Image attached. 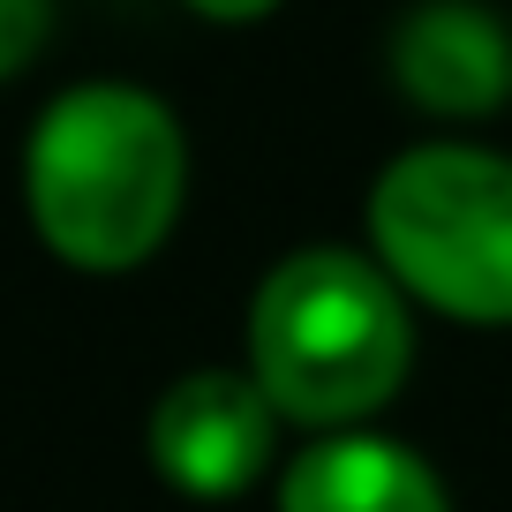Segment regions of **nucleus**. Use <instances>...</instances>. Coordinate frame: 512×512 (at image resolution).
<instances>
[{"instance_id":"nucleus-3","label":"nucleus","mask_w":512,"mask_h":512,"mask_svg":"<svg viewBox=\"0 0 512 512\" xmlns=\"http://www.w3.org/2000/svg\"><path fill=\"white\" fill-rule=\"evenodd\" d=\"M362 241L422 317L512 332V151L475 136H415L369 181Z\"/></svg>"},{"instance_id":"nucleus-1","label":"nucleus","mask_w":512,"mask_h":512,"mask_svg":"<svg viewBox=\"0 0 512 512\" xmlns=\"http://www.w3.org/2000/svg\"><path fill=\"white\" fill-rule=\"evenodd\" d=\"M189 128L174 98L128 76L61 83L23 128V219L76 279H128L159 264L189 211Z\"/></svg>"},{"instance_id":"nucleus-6","label":"nucleus","mask_w":512,"mask_h":512,"mask_svg":"<svg viewBox=\"0 0 512 512\" xmlns=\"http://www.w3.org/2000/svg\"><path fill=\"white\" fill-rule=\"evenodd\" d=\"M272 512H452V490L430 452L354 422L294 437L272 475Z\"/></svg>"},{"instance_id":"nucleus-5","label":"nucleus","mask_w":512,"mask_h":512,"mask_svg":"<svg viewBox=\"0 0 512 512\" xmlns=\"http://www.w3.org/2000/svg\"><path fill=\"white\" fill-rule=\"evenodd\" d=\"M384 68L430 121H490L512 106V16L490 0H415L384 38Z\"/></svg>"},{"instance_id":"nucleus-2","label":"nucleus","mask_w":512,"mask_h":512,"mask_svg":"<svg viewBox=\"0 0 512 512\" xmlns=\"http://www.w3.org/2000/svg\"><path fill=\"white\" fill-rule=\"evenodd\" d=\"M422 309L369 241H302L249 287L241 362L287 430H354L415 384Z\"/></svg>"},{"instance_id":"nucleus-4","label":"nucleus","mask_w":512,"mask_h":512,"mask_svg":"<svg viewBox=\"0 0 512 512\" xmlns=\"http://www.w3.org/2000/svg\"><path fill=\"white\" fill-rule=\"evenodd\" d=\"M144 460L181 505H241L272 490L287 460V415L249 377V362H196L144 415Z\"/></svg>"},{"instance_id":"nucleus-7","label":"nucleus","mask_w":512,"mask_h":512,"mask_svg":"<svg viewBox=\"0 0 512 512\" xmlns=\"http://www.w3.org/2000/svg\"><path fill=\"white\" fill-rule=\"evenodd\" d=\"M53 46V0H0V91L23 83Z\"/></svg>"},{"instance_id":"nucleus-8","label":"nucleus","mask_w":512,"mask_h":512,"mask_svg":"<svg viewBox=\"0 0 512 512\" xmlns=\"http://www.w3.org/2000/svg\"><path fill=\"white\" fill-rule=\"evenodd\" d=\"M196 23H219V31H249V23H272L287 0H181Z\"/></svg>"}]
</instances>
